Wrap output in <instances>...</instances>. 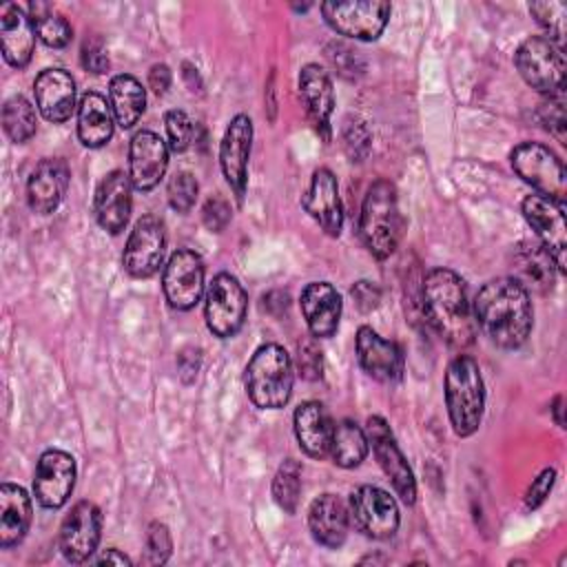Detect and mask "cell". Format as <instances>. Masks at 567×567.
<instances>
[{"label":"cell","mask_w":567,"mask_h":567,"mask_svg":"<svg viewBox=\"0 0 567 567\" xmlns=\"http://www.w3.org/2000/svg\"><path fill=\"white\" fill-rule=\"evenodd\" d=\"M474 323L503 350L520 348L534 326L529 292L514 277L489 279L474 299Z\"/></svg>","instance_id":"1"},{"label":"cell","mask_w":567,"mask_h":567,"mask_svg":"<svg viewBox=\"0 0 567 567\" xmlns=\"http://www.w3.org/2000/svg\"><path fill=\"white\" fill-rule=\"evenodd\" d=\"M421 301L427 321L452 348H467L474 341L476 323L461 275L450 268H432L423 279Z\"/></svg>","instance_id":"2"},{"label":"cell","mask_w":567,"mask_h":567,"mask_svg":"<svg viewBox=\"0 0 567 567\" xmlns=\"http://www.w3.org/2000/svg\"><path fill=\"white\" fill-rule=\"evenodd\" d=\"M403 235V217L399 210L396 188L390 179H377L365 190L359 213V237L372 257H390Z\"/></svg>","instance_id":"3"},{"label":"cell","mask_w":567,"mask_h":567,"mask_svg":"<svg viewBox=\"0 0 567 567\" xmlns=\"http://www.w3.org/2000/svg\"><path fill=\"white\" fill-rule=\"evenodd\" d=\"M445 408L456 436H472L485 410V385L478 363L470 354H458L450 361L443 379Z\"/></svg>","instance_id":"4"},{"label":"cell","mask_w":567,"mask_h":567,"mask_svg":"<svg viewBox=\"0 0 567 567\" xmlns=\"http://www.w3.org/2000/svg\"><path fill=\"white\" fill-rule=\"evenodd\" d=\"M295 368L290 354L277 343H264L250 357L244 372L248 399L261 410H279L290 401Z\"/></svg>","instance_id":"5"},{"label":"cell","mask_w":567,"mask_h":567,"mask_svg":"<svg viewBox=\"0 0 567 567\" xmlns=\"http://www.w3.org/2000/svg\"><path fill=\"white\" fill-rule=\"evenodd\" d=\"M514 64L520 78L545 97L563 93L565 89L563 47L549 40L547 35H529L527 40H523L514 53Z\"/></svg>","instance_id":"6"},{"label":"cell","mask_w":567,"mask_h":567,"mask_svg":"<svg viewBox=\"0 0 567 567\" xmlns=\"http://www.w3.org/2000/svg\"><path fill=\"white\" fill-rule=\"evenodd\" d=\"M512 168L516 175L529 184L538 195L565 202L567 193V175L560 157L545 144L523 142L509 155Z\"/></svg>","instance_id":"7"},{"label":"cell","mask_w":567,"mask_h":567,"mask_svg":"<svg viewBox=\"0 0 567 567\" xmlns=\"http://www.w3.org/2000/svg\"><path fill=\"white\" fill-rule=\"evenodd\" d=\"M321 13L328 27L343 38L377 40L390 20L392 7L381 0L323 2Z\"/></svg>","instance_id":"8"},{"label":"cell","mask_w":567,"mask_h":567,"mask_svg":"<svg viewBox=\"0 0 567 567\" xmlns=\"http://www.w3.org/2000/svg\"><path fill=\"white\" fill-rule=\"evenodd\" d=\"M246 310L248 297L241 284L228 272L215 275L206 288L204 299V319L208 330L219 339L237 334L244 326Z\"/></svg>","instance_id":"9"},{"label":"cell","mask_w":567,"mask_h":567,"mask_svg":"<svg viewBox=\"0 0 567 567\" xmlns=\"http://www.w3.org/2000/svg\"><path fill=\"white\" fill-rule=\"evenodd\" d=\"M348 516L354 529L374 540L392 538L401 523L396 501L377 485H361L350 494Z\"/></svg>","instance_id":"10"},{"label":"cell","mask_w":567,"mask_h":567,"mask_svg":"<svg viewBox=\"0 0 567 567\" xmlns=\"http://www.w3.org/2000/svg\"><path fill=\"white\" fill-rule=\"evenodd\" d=\"M365 434H368V443H372L374 456H377L383 474L392 483L399 498L405 505H414L416 481H414L412 467L408 465L401 447L394 441V434H392L388 421L383 416H370L365 423Z\"/></svg>","instance_id":"11"},{"label":"cell","mask_w":567,"mask_h":567,"mask_svg":"<svg viewBox=\"0 0 567 567\" xmlns=\"http://www.w3.org/2000/svg\"><path fill=\"white\" fill-rule=\"evenodd\" d=\"M166 248V230L164 221L155 215H144L135 221L122 255L124 270L135 279L153 277L162 261Z\"/></svg>","instance_id":"12"},{"label":"cell","mask_w":567,"mask_h":567,"mask_svg":"<svg viewBox=\"0 0 567 567\" xmlns=\"http://www.w3.org/2000/svg\"><path fill=\"white\" fill-rule=\"evenodd\" d=\"M100 536H102L100 507L91 501H80L71 507V512L62 520L60 538H58L60 551L73 565L86 563L95 554L100 545Z\"/></svg>","instance_id":"13"},{"label":"cell","mask_w":567,"mask_h":567,"mask_svg":"<svg viewBox=\"0 0 567 567\" xmlns=\"http://www.w3.org/2000/svg\"><path fill=\"white\" fill-rule=\"evenodd\" d=\"M523 217L536 233L538 241L549 250L556 261V268L565 272V252H567V221H565V202H556L543 195H527L523 199Z\"/></svg>","instance_id":"14"},{"label":"cell","mask_w":567,"mask_h":567,"mask_svg":"<svg viewBox=\"0 0 567 567\" xmlns=\"http://www.w3.org/2000/svg\"><path fill=\"white\" fill-rule=\"evenodd\" d=\"M166 301L177 310H190L204 295V261L195 250H175L162 272Z\"/></svg>","instance_id":"15"},{"label":"cell","mask_w":567,"mask_h":567,"mask_svg":"<svg viewBox=\"0 0 567 567\" xmlns=\"http://www.w3.org/2000/svg\"><path fill=\"white\" fill-rule=\"evenodd\" d=\"M250 148H252V120L239 113L228 122L219 144V166L239 204L244 202L246 186H248Z\"/></svg>","instance_id":"16"},{"label":"cell","mask_w":567,"mask_h":567,"mask_svg":"<svg viewBox=\"0 0 567 567\" xmlns=\"http://www.w3.org/2000/svg\"><path fill=\"white\" fill-rule=\"evenodd\" d=\"M75 458L64 450H47L40 454L33 474V494L49 509L62 507L75 487Z\"/></svg>","instance_id":"17"},{"label":"cell","mask_w":567,"mask_h":567,"mask_svg":"<svg viewBox=\"0 0 567 567\" xmlns=\"http://www.w3.org/2000/svg\"><path fill=\"white\" fill-rule=\"evenodd\" d=\"M354 348H357V361H359L361 370L368 377H372L374 381L394 383L403 377V352H401V348L394 341L383 339L370 326H361L357 330Z\"/></svg>","instance_id":"18"},{"label":"cell","mask_w":567,"mask_h":567,"mask_svg":"<svg viewBox=\"0 0 567 567\" xmlns=\"http://www.w3.org/2000/svg\"><path fill=\"white\" fill-rule=\"evenodd\" d=\"M168 166V144L153 131H137L128 146V177L135 190H151Z\"/></svg>","instance_id":"19"},{"label":"cell","mask_w":567,"mask_h":567,"mask_svg":"<svg viewBox=\"0 0 567 567\" xmlns=\"http://www.w3.org/2000/svg\"><path fill=\"white\" fill-rule=\"evenodd\" d=\"M131 190H133V184L128 173L124 171H111L102 177L93 199V213L102 230L111 235H117L124 230L131 217V206H133Z\"/></svg>","instance_id":"20"},{"label":"cell","mask_w":567,"mask_h":567,"mask_svg":"<svg viewBox=\"0 0 567 567\" xmlns=\"http://www.w3.org/2000/svg\"><path fill=\"white\" fill-rule=\"evenodd\" d=\"M303 210L319 224V228L330 235L339 237L343 228V208L339 197V184L330 168H317L310 177L308 190L301 197Z\"/></svg>","instance_id":"21"},{"label":"cell","mask_w":567,"mask_h":567,"mask_svg":"<svg viewBox=\"0 0 567 567\" xmlns=\"http://www.w3.org/2000/svg\"><path fill=\"white\" fill-rule=\"evenodd\" d=\"M299 97L306 109V115L319 137L323 142H330L332 128H330V115L334 109V91L330 75L319 64H306L299 71Z\"/></svg>","instance_id":"22"},{"label":"cell","mask_w":567,"mask_h":567,"mask_svg":"<svg viewBox=\"0 0 567 567\" xmlns=\"http://www.w3.org/2000/svg\"><path fill=\"white\" fill-rule=\"evenodd\" d=\"M71 182L69 164L60 157H47L35 164L27 182L29 208L38 215L53 213L66 195Z\"/></svg>","instance_id":"23"},{"label":"cell","mask_w":567,"mask_h":567,"mask_svg":"<svg viewBox=\"0 0 567 567\" xmlns=\"http://www.w3.org/2000/svg\"><path fill=\"white\" fill-rule=\"evenodd\" d=\"M35 106L53 124L66 122L75 111V82L64 69H44L33 82Z\"/></svg>","instance_id":"24"},{"label":"cell","mask_w":567,"mask_h":567,"mask_svg":"<svg viewBox=\"0 0 567 567\" xmlns=\"http://www.w3.org/2000/svg\"><path fill=\"white\" fill-rule=\"evenodd\" d=\"M514 279L527 290L547 295L556 284V261L540 241H520L512 252Z\"/></svg>","instance_id":"25"},{"label":"cell","mask_w":567,"mask_h":567,"mask_svg":"<svg viewBox=\"0 0 567 567\" xmlns=\"http://www.w3.org/2000/svg\"><path fill=\"white\" fill-rule=\"evenodd\" d=\"M299 303H301V312H303L306 326L312 337L326 339L337 332L343 303H341V295L337 292V288L332 284H328V281L308 284L301 292Z\"/></svg>","instance_id":"26"},{"label":"cell","mask_w":567,"mask_h":567,"mask_svg":"<svg viewBox=\"0 0 567 567\" xmlns=\"http://www.w3.org/2000/svg\"><path fill=\"white\" fill-rule=\"evenodd\" d=\"M0 42L4 60L22 69L29 64L35 47V27L31 16L13 2L0 7Z\"/></svg>","instance_id":"27"},{"label":"cell","mask_w":567,"mask_h":567,"mask_svg":"<svg viewBox=\"0 0 567 567\" xmlns=\"http://www.w3.org/2000/svg\"><path fill=\"white\" fill-rule=\"evenodd\" d=\"M295 436L299 441V447L312 456L323 458L330 454L334 423L328 412V408L321 401H303L292 416Z\"/></svg>","instance_id":"28"},{"label":"cell","mask_w":567,"mask_h":567,"mask_svg":"<svg viewBox=\"0 0 567 567\" xmlns=\"http://www.w3.org/2000/svg\"><path fill=\"white\" fill-rule=\"evenodd\" d=\"M308 529L319 545L339 549L346 543L350 529L348 505L334 494L317 496L308 507Z\"/></svg>","instance_id":"29"},{"label":"cell","mask_w":567,"mask_h":567,"mask_svg":"<svg viewBox=\"0 0 567 567\" xmlns=\"http://www.w3.org/2000/svg\"><path fill=\"white\" fill-rule=\"evenodd\" d=\"M31 498L24 487L2 483L0 487V547L9 549L29 532L31 525Z\"/></svg>","instance_id":"30"},{"label":"cell","mask_w":567,"mask_h":567,"mask_svg":"<svg viewBox=\"0 0 567 567\" xmlns=\"http://www.w3.org/2000/svg\"><path fill=\"white\" fill-rule=\"evenodd\" d=\"M113 111L111 104L95 91L80 97L78 104V137L89 148H100L113 137Z\"/></svg>","instance_id":"31"},{"label":"cell","mask_w":567,"mask_h":567,"mask_svg":"<svg viewBox=\"0 0 567 567\" xmlns=\"http://www.w3.org/2000/svg\"><path fill=\"white\" fill-rule=\"evenodd\" d=\"M109 104L115 117V124L122 128H131L144 113L146 91L137 78L128 73H120L109 82Z\"/></svg>","instance_id":"32"},{"label":"cell","mask_w":567,"mask_h":567,"mask_svg":"<svg viewBox=\"0 0 567 567\" xmlns=\"http://www.w3.org/2000/svg\"><path fill=\"white\" fill-rule=\"evenodd\" d=\"M330 456L343 470L361 465L368 456V434L354 421L343 419L334 425Z\"/></svg>","instance_id":"33"},{"label":"cell","mask_w":567,"mask_h":567,"mask_svg":"<svg viewBox=\"0 0 567 567\" xmlns=\"http://www.w3.org/2000/svg\"><path fill=\"white\" fill-rule=\"evenodd\" d=\"M29 16L35 27V35L51 49H62L71 42L73 29L69 20L47 2H31Z\"/></svg>","instance_id":"34"},{"label":"cell","mask_w":567,"mask_h":567,"mask_svg":"<svg viewBox=\"0 0 567 567\" xmlns=\"http://www.w3.org/2000/svg\"><path fill=\"white\" fill-rule=\"evenodd\" d=\"M35 111L31 102L22 95H13L2 106V128L7 137L16 144H24L35 135Z\"/></svg>","instance_id":"35"},{"label":"cell","mask_w":567,"mask_h":567,"mask_svg":"<svg viewBox=\"0 0 567 567\" xmlns=\"http://www.w3.org/2000/svg\"><path fill=\"white\" fill-rule=\"evenodd\" d=\"M301 494V465L295 458H286L272 478V498L286 512L295 514Z\"/></svg>","instance_id":"36"},{"label":"cell","mask_w":567,"mask_h":567,"mask_svg":"<svg viewBox=\"0 0 567 567\" xmlns=\"http://www.w3.org/2000/svg\"><path fill=\"white\" fill-rule=\"evenodd\" d=\"M529 13L536 18V22L545 29V35L554 40L556 44L563 42L565 35V16L567 4L565 2H532Z\"/></svg>","instance_id":"37"},{"label":"cell","mask_w":567,"mask_h":567,"mask_svg":"<svg viewBox=\"0 0 567 567\" xmlns=\"http://www.w3.org/2000/svg\"><path fill=\"white\" fill-rule=\"evenodd\" d=\"M197 193H199L197 179H195L193 173H188V171H179V173H175V175L168 179V188H166L168 204H171L177 213H188V210L195 206Z\"/></svg>","instance_id":"38"},{"label":"cell","mask_w":567,"mask_h":567,"mask_svg":"<svg viewBox=\"0 0 567 567\" xmlns=\"http://www.w3.org/2000/svg\"><path fill=\"white\" fill-rule=\"evenodd\" d=\"M164 126H166V135H168V148L173 153H184L190 142H193V122L190 117L179 111V109H173L164 115Z\"/></svg>","instance_id":"39"},{"label":"cell","mask_w":567,"mask_h":567,"mask_svg":"<svg viewBox=\"0 0 567 567\" xmlns=\"http://www.w3.org/2000/svg\"><path fill=\"white\" fill-rule=\"evenodd\" d=\"M173 549V540L168 534V527L164 523H151L148 532H146V556L144 563L148 565H162L168 560Z\"/></svg>","instance_id":"40"},{"label":"cell","mask_w":567,"mask_h":567,"mask_svg":"<svg viewBox=\"0 0 567 567\" xmlns=\"http://www.w3.org/2000/svg\"><path fill=\"white\" fill-rule=\"evenodd\" d=\"M538 117H540L545 131H549L558 142H565V100H563V93L545 97L540 109H538Z\"/></svg>","instance_id":"41"},{"label":"cell","mask_w":567,"mask_h":567,"mask_svg":"<svg viewBox=\"0 0 567 567\" xmlns=\"http://www.w3.org/2000/svg\"><path fill=\"white\" fill-rule=\"evenodd\" d=\"M343 148L352 162H361L370 151V131L361 120H348L343 126Z\"/></svg>","instance_id":"42"},{"label":"cell","mask_w":567,"mask_h":567,"mask_svg":"<svg viewBox=\"0 0 567 567\" xmlns=\"http://www.w3.org/2000/svg\"><path fill=\"white\" fill-rule=\"evenodd\" d=\"M297 368H299V374L308 381L321 379L323 357H321V348L317 346L315 339L299 341V346H297Z\"/></svg>","instance_id":"43"},{"label":"cell","mask_w":567,"mask_h":567,"mask_svg":"<svg viewBox=\"0 0 567 567\" xmlns=\"http://www.w3.org/2000/svg\"><path fill=\"white\" fill-rule=\"evenodd\" d=\"M328 60L332 62V66L343 75V78H354L357 73L363 71V62L359 60L357 51H352L350 47L341 44V42H332L326 49Z\"/></svg>","instance_id":"44"},{"label":"cell","mask_w":567,"mask_h":567,"mask_svg":"<svg viewBox=\"0 0 567 567\" xmlns=\"http://www.w3.org/2000/svg\"><path fill=\"white\" fill-rule=\"evenodd\" d=\"M202 221L208 230L221 233L230 221V204L224 197H210L202 208Z\"/></svg>","instance_id":"45"},{"label":"cell","mask_w":567,"mask_h":567,"mask_svg":"<svg viewBox=\"0 0 567 567\" xmlns=\"http://www.w3.org/2000/svg\"><path fill=\"white\" fill-rule=\"evenodd\" d=\"M80 60H82V66L91 73L100 75V73L109 71V53L100 40H86L82 44Z\"/></svg>","instance_id":"46"},{"label":"cell","mask_w":567,"mask_h":567,"mask_svg":"<svg viewBox=\"0 0 567 567\" xmlns=\"http://www.w3.org/2000/svg\"><path fill=\"white\" fill-rule=\"evenodd\" d=\"M554 481H556V470H551V467L543 470V472L532 481V485H529V489H527V494H525V507H527V509L540 507V503L549 496V492H551V487H554Z\"/></svg>","instance_id":"47"},{"label":"cell","mask_w":567,"mask_h":567,"mask_svg":"<svg viewBox=\"0 0 567 567\" xmlns=\"http://www.w3.org/2000/svg\"><path fill=\"white\" fill-rule=\"evenodd\" d=\"M350 295H352L357 308L363 310V312L374 310L379 306V301H381V290L374 284H370V281H357L350 288Z\"/></svg>","instance_id":"48"},{"label":"cell","mask_w":567,"mask_h":567,"mask_svg":"<svg viewBox=\"0 0 567 567\" xmlns=\"http://www.w3.org/2000/svg\"><path fill=\"white\" fill-rule=\"evenodd\" d=\"M148 86L153 93L164 95L171 86V69L166 64H153L148 71Z\"/></svg>","instance_id":"49"},{"label":"cell","mask_w":567,"mask_h":567,"mask_svg":"<svg viewBox=\"0 0 567 567\" xmlns=\"http://www.w3.org/2000/svg\"><path fill=\"white\" fill-rule=\"evenodd\" d=\"M95 563H97V565H131V558L111 547V549L102 551V554L95 558Z\"/></svg>","instance_id":"50"}]
</instances>
